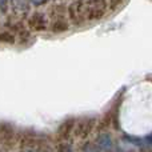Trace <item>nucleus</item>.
I'll return each instance as SVG.
<instances>
[{"mask_svg": "<svg viewBox=\"0 0 152 152\" xmlns=\"http://www.w3.org/2000/svg\"><path fill=\"white\" fill-rule=\"evenodd\" d=\"M120 1H121V0H111V5H112V7H116V5H118Z\"/></svg>", "mask_w": 152, "mask_h": 152, "instance_id": "1a4fd4ad", "label": "nucleus"}, {"mask_svg": "<svg viewBox=\"0 0 152 152\" xmlns=\"http://www.w3.org/2000/svg\"><path fill=\"white\" fill-rule=\"evenodd\" d=\"M7 1H8V0H0V8H1V10H4V8H5Z\"/></svg>", "mask_w": 152, "mask_h": 152, "instance_id": "6e6552de", "label": "nucleus"}, {"mask_svg": "<svg viewBox=\"0 0 152 152\" xmlns=\"http://www.w3.org/2000/svg\"><path fill=\"white\" fill-rule=\"evenodd\" d=\"M27 26H28L29 31L34 32H42L48 28V19L44 13L42 12H35L27 20Z\"/></svg>", "mask_w": 152, "mask_h": 152, "instance_id": "7ed1b4c3", "label": "nucleus"}, {"mask_svg": "<svg viewBox=\"0 0 152 152\" xmlns=\"http://www.w3.org/2000/svg\"><path fill=\"white\" fill-rule=\"evenodd\" d=\"M16 35L12 31H3L0 32V43H5V44H15L16 43Z\"/></svg>", "mask_w": 152, "mask_h": 152, "instance_id": "39448f33", "label": "nucleus"}, {"mask_svg": "<svg viewBox=\"0 0 152 152\" xmlns=\"http://www.w3.org/2000/svg\"><path fill=\"white\" fill-rule=\"evenodd\" d=\"M87 21L102 19L107 12V1L105 0H86Z\"/></svg>", "mask_w": 152, "mask_h": 152, "instance_id": "f257e3e1", "label": "nucleus"}, {"mask_svg": "<svg viewBox=\"0 0 152 152\" xmlns=\"http://www.w3.org/2000/svg\"><path fill=\"white\" fill-rule=\"evenodd\" d=\"M68 15L69 20L75 24V26H80V24L87 21V11H86V0H76L68 7Z\"/></svg>", "mask_w": 152, "mask_h": 152, "instance_id": "f03ea898", "label": "nucleus"}, {"mask_svg": "<svg viewBox=\"0 0 152 152\" xmlns=\"http://www.w3.org/2000/svg\"><path fill=\"white\" fill-rule=\"evenodd\" d=\"M48 0H31V3L34 5H36V7H39V5H42V4H44V3H47Z\"/></svg>", "mask_w": 152, "mask_h": 152, "instance_id": "423d86ee", "label": "nucleus"}, {"mask_svg": "<svg viewBox=\"0 0 152 152\" xmlns=\"http://www.w3.org/2000/svg\"><path fill=\"white\" fill-rule=\"evenodd\" d=\"M145 142H147V143H148V144H150V145H152V132H151L150 135H148L147 137H145Z\"/></svg>", "mask_w": 152, "mask_h": 152, "instance_id": "0eeeda50", "label": "nucleus"}, {"mask_svg": "<svg viewBox=\"0 0 152 152\" xmlns=\"http://www.w3.org/2000/svg\"><path fill=\"white\" fill-rule=\"evenodd\" d=\"M51 28L55 34H60V32H64L68 29V23L67 20L63 18V16H58V18L53 19L52 24H51Z\"/></svg>", "mask_w": 152, "mask_h": 152, "instance_id": "20e7f679", "label": "nucleus"}]
</instances>
